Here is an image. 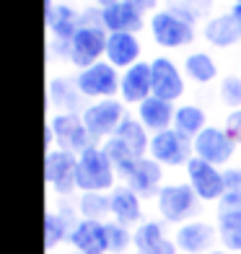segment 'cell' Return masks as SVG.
Listing matches in <instances>:
<instances>
[{
    "label": "cell",
    "mask_w": 241,
    "mask_h": 254,
    "mask_svg": "<svg viewBox=\"0 0 241 254\" xmlns=\"http://www.w3.org/2000/svg\"><path fill=\"white\" fill-rule=\"evenodd\" d=\"M202 205L205 202L194 194V190L189 187L187 179L184 182H166L153 200L158 221H164L166 226H174V228L200 218Z\"/></svg>",
    "instance_id": "obj_1"
},
{
    "label": "cell",
    "mask_w": 241,
    "mask_h": 254,
    "mask_svg": "<svg viewBox=\"0 0 241 254\" xmlns=\"http://www.w3.org/2000/svg\"><path fill=\"white\" fill-rule=\"evenodd\" d=\"M44 137H47L44 140L47 151L62 148V151H70L75 156L96 143L78 112H50L47 127H44Z\"/></svg>",
    "instance_id": "obj_2"
},
{
    "label": "cell",
    "mask_w": 241,
    "mask_h": 254,
    "mask_svg": "<svg viewBox=\"0 0 241 254\" xmlns=\"http://www.w3.org/2000/svg\"><path fill=\"white\" fill-rule=\"evenodd\" d=\"M75 182H78V194L80 192H107L109 194L120 184V177L114 171L112 161L107 158L101 143H94L83 153H78Z\"/></svg>",
    "instance_id": "obj_3"
},
{
    "label": "cell",
    "mask_w": 241,
    "mask_h": 254,
    "mask_svg": "<svg viewBox=\"0 0 241 254\" xmlns=\"http://www.w3.org/2000/svg\"><path fill=\"white\" fill-rule=\"evenodd\" d=\"M148 31H151L153 44L161 50H184L197 39L194 24H189L179 13H174L171 8H161L156 13H151V18H148Z\"/></svg>",
    "instance_id": "obj_4"
},
{
    "label": "cell",
    "mask_w": 241,
    "mask_h": 254,
    "mask_svg": "<svg viewBox=\"0 0 241 254\" xmlns=\"http://www.w3.org/2000/svg\"><path fill=\"white\" fill-rule=\"evenodd\" d=\"M148 156L153 161H158L166 171L174 169H187V164L194 158V145L192 137L181 135L179 130L169 127V130H161L156 135H151V148H148Z\"/></svg>",
    "instance_id": "obj_5"
},
{
    "label": "cell",
    "mask_w": 241,
    "mask_h": 254,
    "mask_svg": "<svg viewBox=\"0 0 241 254\" xmlns=\"http://www.w3.org/2000/svg\"><path fill=\"white\" fill-rule=\"evenodd\" d=\"M78 171V156L62 148H52L44 153V182H47V192L57 194L60 200H67L78 192L75 182Z\"/></svg>",
    "instance_id": "obj_6"
},
{
    "label": "cell",
    "mask_w": 241,
    "mask_h": 254,
    "mask_svg": "<svg viewBox=\"0 0 241 254\" xmlns=\"http://www.w3.org/2000/svg\"><path fill=\"white\" fill-rule=\"evenodd\" d=\"M80 117H83V125L88 127L91 137L96 143H104L107 137H112L120 130V125L127 117V104L122 99H99L86 104Z\"/></svg>",
    "instance_id": "obj_7"
},
{
    "label": "cell",
    "mask_w": 241,
    "mask_h": 254,
    "mask_svg": "<svg viewBox=\"0 0 241 254\" xmlns=\"http://www.w3.org/2000/svg\"><path fill=\"white\" fill-rule=\"evenodd\" d=\"M107 42L109 31L104 29V24H83L80 21V29L70 39V65L75 70H83V67H91L94 63L104 60Z\"/></svg>",
    "instance_id": "obj_8"
},
{
    "label": "cell",
    "mask_w": 241,
    "mask_h": 254,
    "mask_svg": "<svg viewBox=\"0 0 241 254\" xmlns=\"http://www.w3.org/2000/svg\"><path fill=\"white\" fill-rule=\"evenodd\" d=\"M120 78L122 73L107 60H99L91 67L75 73V83L86 99H117L120 96Z\"/></svg>",
    "instance_id": "obj_9"
},
{
    "label": "cell",
    "mask_w": 241,
    "mask_h": 254,
    "mask_svg": "<svg viewBox=\"0 0 241 254\" xmlns=\"http://www.w3.org/2000/svg\"><path fill=\"white\" fill-rule=\"evenodd\" d=\"M192 145H194V156L197 158L208 161V164H213V166H221V169L231 166L234 156L239 151V145L231 140V135L226 132L223 125H208L192 140Z\"/></svg>",
    "instance_id": "obj_10"
},
{
    "label": "cell",
    "mask_w": 241,
    "mask_h": 254,
    "mask_svg": "<svg viewBox=\"0 0 241 254\" xmlns=\"http://www.w3.org/2000/svg\"><path fill=\"white\" fill-rule=\"evenodd\" d=\"M184 179L189 182V187L202 202H215L226 194V177L221 166H213L208 161H202L194 156L187 169H184Z\"/></svg>",
    "instance_id": "obj_11"
},
{
    "label": "cell",
    "mask_w": 241,
    "mask_h": 254,
    "mask_svg": "<svg viewBox=\"0 0 241 254\" xmlns=\"http://www.w3.org/2000/svg\"><path fill=\"white\" fill-rule=\"evenodd\" d=\"M171 236L177 241L179 254H208L221 247L215 221H205V218H194V221L177 226Z\"/></svg>",
    "instance_id": "obj_12"
},
{
    "label": "cell",
    "mask_w": 241,
    "mask_h": 254,
    "mask_svg": "<svg viewBox=\"0 0 241 254\" xmlns=\"http://www.w3.org/2000/svg\"><path fill=\"white\" fill-rule=\"evenodd\" d=\"M151 75H153V96L179 104L181 96L187 94L184 70L166 55H156L151 60Z\"/></svg>",
    "instance_id": "obj_13"
},
{
    "label": "cell",
    "mask_w": 241,
    "mask_h": 254,
    "mask_svg": "<svg viewBox=\"0 0 241 254\" xmlns=\"http://www.w3.org/2000/svg\"><path fill=\"white\" fill-rule=\"evenodd\" d=\"M166 223L158 218H145L132 228V254H179L174 236L166 234Z\"/></svg>",
    "instance_id": "obj_14"
},
{
    "label": "cell",
    "mask_w": 241,
    "mask_h": 254,
    "mask_svg": "<svg viewBox=\"0 0 241 254\" xmlns=\"http://www.w3.org/2000/svg\"><path fill=\"white\" fill-rule=\"evenodd\" d=\"M78 207L75 202H60V207L50 205L47 215H44V247L47 254H52L60 244L70 239V231L78 223Z\"/></svg>",
    "instance_id": "obj_15"
},
{
    "label": "cell",
    "mask_w": 241,
    "mask_h": 254,
    "mask_svg": "<svg viewBox=\"0 0 241 254\" xmlns=\"http://www.w3.org/2000/svg\"><path fill=\"white\" fill-rule=\"evenodd\" d=\"M164 177H166V169L158 164V161H153L151 156H143L137 158L135 169L127 174V179H124L122 184H127V187L140 194L143 200H156V194L161 192V187H164Z\"/></svg>",
    "instance_id": "obj_16"
},
{
    "label": "cell",
    "mask_w": 241,
    "mask_h": 254,
    "mask_svg": "<svg viewBox=\"0 0 241 254\" xmlns=\"http://www.w3.org/2000/svg\"><path fill=\"white\" fill-rule=\"evenodd\" d=\"M44 24H47L52 42H70L75 31L80 29V10H75L70 3H55L44 0Z\"/></svg>",
    "instance_id": "obj_17"
},
{
    "label": "cell",
    "mask_w": 241,
    "mask_h": 254,
    "mask_svg": "<svg viewBox=\"0 0 241 254\" xmlns=\"http://www.w3.org/2000/svg\"><path fill=\"white\" fill-rule=\"evenodd\" d=\"M148 96H153V75H151V60H140L132 67L122 70L120 78V99L127 107H137Z\"/></svg>",
    "instance_id": "obj_18"
},
{
    "label": "cell",
    "mask_w": 241,
    "mask_h": 254,
    "mask_svg": "<svg viewBox=\"0 0 241 254\" xmlns=\"http://www.w3.org/2000/svg\"><path fill=\"white\" fill-rule=\"evenodd\" d=\"M109 205H112V221H117L127 228H135L145 221L143 197L135 194L127 184H122V182L109 192Z\"/></svg>",
    "instance_id": "obj_19"
},
{
    "label": "cell",
    "mask_w": 241,
    "mask_h": 254,
    "mask_svg": "<svg viewBox=\"0 0 241 254\" xmlns=\"http://www.w3.org/2000/svg\"><path fill=\"white\" fill-rule=\"evenodd\" d=\"M107 221H88L78 218V223L70 231L67 244L75 252L83 254H109V241H107Z\"/></svg>",
    "instance_id": "obj_20"
},
{
    "label": "cell",
    "mask_w": 241,
    "mask_h": 254,
    "mask_svg": "<svg viewBox=\"0 0 241 254\" xmlns=\"http://www.w3.org/2000/svg\"><path fill=\"white\" fill-rule=\"evenodd\" d=\"M47 104L50 112H83L86 96L80 94V88L75 83V75H52L47 83Z\"/></svg>",
    "instance_id": "obj_21"
},
{
    "label": "cell",
    "mask_w": 241,
    "mask_h": 254,
    "mask_svg": "<svg viewBox=\"0 0 241 254\" xmlns=\"http://www.w3.org/2000/svg\"><path fill=\"white\" fill-rule=\"evenodd\" d=\"M143 44L137 39V34H127V31H114L109 34V42H107V55L104 60L112 63L117 70H127L135 63L143 60Z\"/></svg>",
    "instance_id": "obj_22"
},
{
    "label": "cell",
    "mask_w": 241,
    "mask_h": 254,
    "mask_svg": "<svg viewBox=\"0 0 241 254\" xmlns=\"http://www.w3.org/2000/svg\"><path fill=\"white\" fill-rule=\"evenodd\" d=\"M101 24H104V29L109 34H114V31L137 34L145 29V13H140L130 0H120V3L101 8Z\"/></svg>",
    "instance_id": "obj_23"
},
{
    "label": "cell",
    "mask_w": 241,
    "mask_h": 254,
    "mask_svg": "<svg viewBox=\"0 0 241 254\" xmlns=\"http://www.w3.org/2000/svg\"><path fill=\"white\" fill-rule=\"evenodd\" d=\"M174 112H177V104L164 101L158 96H148L145 101H140L135 107V117L145 125V130L156 135L161 130H169L174 127Z\"/></svg>",
    "instance_id": "obj_24"
},
{
    "label": "cell",
    "mask_w": 241,
    "mask_h": 254,
    "mask_svg": "<svg viewBox=\"0 0 241 254\" xmlns=\"http://www.w3.org/2000/svg\"><path fill=\"white\" fill-rule=\"evenodd\" d=\"M202 39L215 50H231L236 44H241V34L234 24L231 13H215L210 18H205L202 24Z\"/></svg>",
    "instance_id": "obj_25"
},
{
    "label": "cell",
    "mask_w": 241,
    "mask_h": 254,
    "mask_svg": "<svg viewBox=\"0 0 241 254\" xmlns=\"http://www.w3.org/2000/svg\"><path fill=\"white\" fill-rule=\"evenodd\" d=\"M181 70H184L187 80L194 86H210L221 78V67H218L215 57L205 50H192L184 63H181Z\"/></svg>",
    "instance_id": "obj_26"
},
{
    "label": "cell",
    "mask_w": 241,
    "mask_h": 254,
    "mask_svg": "<svg viewBox=\"0 0 241 254\" xmlns=\"http://www.w3.org/2000/svg\"><path fill=\"white\" fill-rule=\"evenodd\" d=\"M210 125V114L205 112V107L194 101H181L177 104V112H174V130H179L181 135L187 137H197L205 127Z\"/></svg>",
    "instance_id": "obj_27"
},
{
    "label": "cell",
    "mask_w": 241,
    "mask_h": 254,
    "mask_svg": "<svg viewBox=\"0 0 241 254\" xmlns=\"http://www.w3.org/2000/svg\"><path fill=\"white\" fill-rule=\"evenodd\" d=\"M215 228L221 247L231 254H241V210H218Z\"/></svg>",
    "instance_id": "obj_28"
},
{
    "label": "cell",
    "mask_w": 241,
    "mask_h": 254,
    "mask_svg": "<svg viewBox=\"0 0 241 254\" xmlns=\"http://www.w3.org/2000/svg\"><path fill=\"white\" fill-rule=\"evenodd\" d=\"M120 137V140L127 145V148H132L135 151V156H148V148H151V132L145 130V125L135 117V114H127L124 117V122L120 125V130L114 132Z\"/></svg>",
    "instance_id": "obj_29"
},
{
    "label": "cell",
    "mask_w": 241,
    "mask_h": 254,
    "mask_svg": "<svg viewBox=\"0 0 241 254\" xmlns=\"http://www.w3.org/2000/svg\"><path fill=\"white\" fill-rule=\"evenodd\" d=\"M101 148H104L107 158L112 161V166H114V171H117V177L124 182V179H127V174L135 169V164H137V158H140V156H135L132 148L124 145L117 135L107 137V140L101 143Z\"/></svg>",
    "instance_id": "obj_30"
},
{
    "label": "cell",
    "mask_w": 241,
    "mask_h": 254,
    "mask_svg": "<svg viewBox=\"0 0 241 254\" xmlns=\"http://www.w3.org/2000/svg\"><path fill=\"white\" fill-rule=\"evenodd\" d=\"M75 207L78 215L88 218V221H112V205L107 192H80Z\"/></svg>",
    "instance_id": "obj_31"
},
{
    "label": "cell",
    "mask_w": 241,
    "mask_h": 254,
    "mask_svg": "<svg viewBox=\"0 0 241 254\" xmlns=\"http://www.w3.org/2000/svg\"><path fill=\"white\" fill-rule=\"evenodd\" d=\"M218 101L228 112L241 109V75L239 73H226L218 80Z\"/></svg>",
    "instance_id": "obj_32"
},
{
    "label": "cell",
    "mask_w": 241,
    "mask_h": 254,
    "mask_svg": "<svg viewBox=\"0 0 241 254\" xmlns=\"http://www.w3.org/2000/svg\"><path fill=\"white\" fill-rule=\"evenodd\" d=\"M166 8H171L181 18H187L189 24H197L202 16H210L213 0H169Z\"/></svg>",
    "instance_id": "obj_33"
},
{
    "label": "cell",
    "mask_w": 241,
    "mask_h": 254,
    "mask_svg": "<svg viewBox=\"0 0 241 254\" xmlns=\"http://www.w3.org/2000/svg\"><path fill=\"white\" fill-rule=\"evenodd\" d=\"M107 241H109V254L130 252L132 249V228L122 226L117 221H107Z\"/></svg>",
    "instance_id": "obj_34"
},
{
    "label": "cell",
    "mask_w": 241,
    "mask_h": 254,
    "mask_svg": "<svg viewBox=\"0 0 241 254\" xmlns=\"http://www.w3.org/2000/svg\"><path fill=\"white\" fill-rule=\"evenodd\" d=\"M223 127H226V132L231 135V140L241 148V109L226 112V117H223Z\"/></svg>",
    "instance_id": "obj_35"
},
{
    "label": "cell",
    "mask_w": 241,
    "mask_h": 254,
    "mask_svg": "<svg viewBox=\"0 0 241 254\" xmlns=\"http://www.w3.org/2000/svg\"><path fill=\"white\" fill-rule=\"evenodd\" d=\"M130 3L140 10V13H156V10H161L158 0H130Z\"/></svg>",
    "instance_id": "obj_36"
},
{
    "label": "cell",
    "mask_w": 241,
    "mask_h": 254,
    "mask_svg": "<svg viewBox=\"0 0 241 254\" xmlns=\"http://www.w3.org/2000/svg\"><path fill=\"white\" fill-rule=\"evenodd\" d=\"M228 13H231V18H234V24H236L239 34H241V5H239V3H234L231 8H228Z\"/></svg>",
    "instance_id": "obj_37"
},
{
    "label": "cell",
    "mask_w": 241,
    "mask_h": 254,
    "mask_svg": "<svg viewBox=\"0 0 241 254\" xmlns=\"http://www.w3.org/2000/svg\"><path fill=\"white\" fill-rule=\"evenodd\" d=\"M94 3H96V8H107L112 3H120V0H94Z\"/></svg>",
    "instance_id": "obj_38"
},
{
    "label": "cell",
    "mask_w": 241,
    "mask_h": 254,
    "mask_svg": "<svg viewBox=\"0 0 241 254\" xmlns=\"http://www.w3.org/2000/svg\"><path fill=\"white\" fill-rule=\"evenodd\" d=\"M208 254H231V252H226L223 247H218V249H213V252H208Z\"/></svg>",
    "instance_id": "obj_39"
},
{
    "label": "cell",
    "mask_w": 241,
    "mask_h": 254,
    "mask_svg": "<svg viewBox=\"0 0 241 254\" xmlns=\"http://www.w3.org/2000/svg\"><path fill=\"white\" fill-rule=\"evenodd\" d=\"M65 254H83V252H75V249H70V252H65Z\"/></svg>",
    "instance_id": "obj_40"
},
{
    "label": "cell",
    "mask_w": 241,
    "mask_h": 254,
    "mask_svg": "<svg viewBox=\"0 0 241 254\" xmlns=\"http://www.w3.org/2000/svg\"><path fill=\"white\" fill-rule=\"evenodd\" d=\"M239 75H241V57H239Z\"/></svg>",
    "instance_id": "obj_41"
},
{
    "label": "cell",
    "mask_w": 241,
    "mask_h": 254,
    "mask_svg": "<svg viewBox=\"0 0 241 254\" xmlns=\"http://www.w3.org/2000/svg\"><path fill=\"white\" fill-rule=\"evenodd\" d=\"M234 3H239V5H241V0H234Z\"/></svg>",
    "instance_id": "obj_42"
},
{
    "label": "cell",
    "mask_w": 241,
    "mask_h": 254,
    "mask_svg": "<svg viewBox=\"0 0 241 254\" xmlns=\"http://www.w3.org/2000/svg\"><path fill=\"white\" fill-rule=\"evenodd\" d=\"M120 254H130V252H120Z\"/></svg>",
    "instance_id": "obj_43"
}]
</instances>
